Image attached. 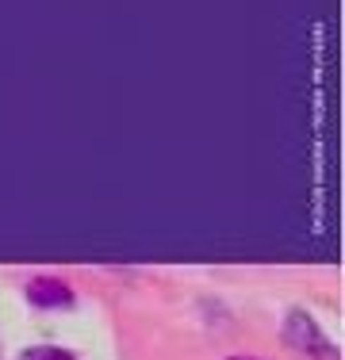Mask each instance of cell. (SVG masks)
I'll return each instance as SVG.
<instances>
[{
  "label": "cell",
  "mask_w": 345,
  "mask_h": 360,
  "mask_svg": "<svg viewBox=\"0 0 345 360\" xmlns=\"http://www.w3.org/2000/svg\"><path fill=\"white\" fill-rule=\"evenodd\" d=\"M27 299L39 311H58V307H69L73 303V291L65 288V280H54V276H39L27 284Z\"/></svg>",
  "instance_id": "obj_1"
},
{
  "label": "cell",
  "mask_w": 345,
  "mask_h": 360,
  "mask_svg": "<svg viewBox=\"0 0 345 360\" xmlns=\"http://www.w3.org/2000/svg\"><path fill=\"white\" fill-rule=\"evenodd\" d=\"M20 360H73L65 353V349H50V345H42V349H27Z\"/></svg>",
  "instance_id": "obj_3"
},
{
  "label": "cell",
  "mask_w": 345,
  "mask_h": 360,
  "mask_svg": "<svg viewBox=\"0 0 345 360\" xmlns=\"http://www.w3.org/2000/svg\"><path fill=\"white\" fill-rule=\"evenodd\" d=\"M230 360H253V356H230Z\"/></svg>",
  "instance_id": "obj_4"
},
{
  "label": "cell",
  "mask_w": 345,
  "mask_h": 360,
  "mask_svg": "<svg viewBox=\"0 0 345 360\" xmlns=\"http://www.w3.org/2000/svg\"><path fill=\"white\" fill-rule=\"evenodd\" d=\"M288 338L296 349H303V353H330V345L322 341V333L315 330V322L307 319V314H291L288 319Z\"/></svg>",
  "instance_id": "obj_2"
}]
</instances>
